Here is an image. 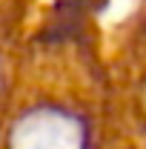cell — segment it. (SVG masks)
Segmentation results:
<instances>
[{
  "instance_id": "cell-1",
  "label": "cell",
  "mask_w": 146,
  "mask_h": 149,
  "mask_svg": "<svg viewBox=\"0 0 146 149\" xmlns=\"http://www.w3.org/2000/svg\"><path fill=\"white\" fill-rule=\"evenodd\" d=\"M9 149H86V129L66 106L40 103L12 123Z\"/></svg>"
}]
</instances>
